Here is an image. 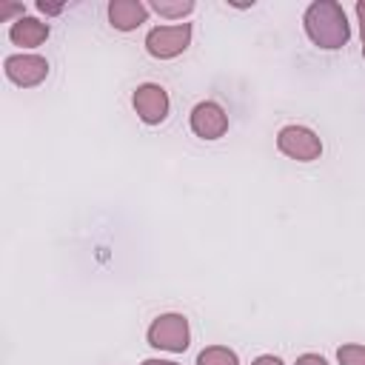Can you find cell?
<instances>
[{
  "label": "cell",
  "instance_id": "obj_1",
  "mask_svg": "<svg viewBox=\"0 0 365 365\" xmlns=\"http://www.w3.org/2000/svg\"><path fill=\"white\" fill-rule=\"evenodd\" d=\"M302 23H305L308 40H311L317 48L336 51V48H342V46L351 40L348 14H345V9H342L339 3H334V0H314V3L305 9Z\"/></svg>",
  "mask_w": 365,
  "mask_h": 365
},
{
  "label": "cell",
  "instance_id": "obj_2",
  "mask_svg": "<svg viewBox=\"0 0 365 365\" xmlns=\"http://www.w3.org/2000/svg\"><path fill=\"white\" fill-rule=\"evenodd\" d=\"M145 339L151 348L157 351H168V354H182L191 345V325L182 314H160L148 331Z\"/></svg>",
  "mask_w": 365,
  "mask_h": 365
},
{
  "label": "cell",
  "instance_id": "obj_3",
  "mask_svg": "<svg viewBox=\"0 0 365 365\" xmlns=\"http://www.w3.org/2000/svg\"><path fill=\"white\" fill-rule=\"evenodd\" d=\"M191 23H171V26H154L148 34H145V51L157 60H171V57H180L188 43H191Z\"/></svg>",
  "mask_w": 365,
  "mask_h": 365
},
{
  "label": "cell",
  "instance_id": "obj_4",
  "mask_svg": "<svg viewBox=\"0 0 365 365\" xmlns=\"http://www.w3.org/2000/svg\"><path fill=\"white\" fill-rule=\"evenodd\" d=\"M277 148L297 160V163H311V160H319L322 154V140L317 137V131H311L308 125H282L279 134H277Z\"/></svg>",
  "mask_w": 365,
  "mask_h": 365
},
{
  "label": "cell",
  "instance_id": "obj_5",
  "mask_svg": "<svg viewBox=\"0 0 365 365\" xmlns=\"http://www.w3.org/2000/svg\"><path fill=\"white\" fill-rule=\"evenodd\" d=\"M6 77L20 88H34L48 77V60L40 54H9L3 60Z\"/></svg>",
  "mask_w": 365,
  "mask_h": 365
},
{
  "label": "cell",
  "instance_id": "obj_6",
  "mask_svg": "<svg viewBox=\"0 0 365 365\" xmlns=\"http://www.w3.org/2000/svg\"><path fill=\"white\" fill-rule=\"evenodd\" d=\"M131 103H134L137 117H140L145 125H160V123L168 117V108H171L168 91H165L160 83H143V86H137Z\"/></svg>",
  "mask_w": 365,
  "mask_h": 365
},
{
  "label": "cell",
  "instance_id": "obj_7",
  "mask_svg": "<svg viewBox=\"0 0 365 365\" xmlns=\"http://www.w3.org/2000/svg\"><path fill=\"white\" fill-rule=\"evenodd\" d=\"M188 123H191V131L197 137H202V140H220L228 131V114L214 100L197 103L191 108V114H188Z\"/></svg>",
  "mask_w": 365,
  "mask_h": 365
},
{
  "label": "cell",
  "instance_id": "obj_8",
  "mask_svg": "<svg viewBox=\"0 0 365 365\" xmlns=\"http://www.w3.org/2000/svg\"><path fill=\"white\" fill-rule=\"evenodd\" d=\"M148 20V6L143 0H111L108 3V23L117 31H134Z\"/></svg>",
  "mask_w": 365,
  "mask_h": 365
},
{
  "label": "cell",
  "instance_id": "obj_9",
  "mask_svg": "<svg viewBox=\"0 0 365 365\" xmlns=\"http://www.w3.org/2000/svg\"><path fill=\"white\" fill-rule=\"evenodd\" d=\"M48 31H51L48 23L26 14V17H20V20H14L9 26V40L14 46H20V48H37V46H43L48 40Z\"/></svg>",
  "mask_w": 365,
  "mask_h": 365
},
{
  "label": "cell",
  "instance_id": "obj_10",
  "mask_svg": "<svg viewBox=\"0 0 365 365\" xmlns=\"http://www.w3.org/2000/svg\"><path fill=\"white\" fill-rule=\"evenodd\" d=\"M148 9L165 20H182L185 14L194 11V0H154Z\"/></svg>",
  "mask_w": 365,
  "mask_h": 365
},
{
  "label": "cell",
  "instance_id": "obj_11",
  "mask_svg": "<svg viewBox=\"0 0 365 365\" xmlns=\"http://www.w3.org/2000/svg\"><path fill=\"white\" fill-rule=\"evenodd\" d=\"M197 365H240V356L225 345H208L197 354Z\"/></svg>",
  "mask_w": 365,
  "mask_h": 365
},
{
  "label": "cell",
  "instance_id": "obj_12",
  "mask_svg": "<svg viewBox=\"0 0 365 365\" xmlns=\"http://www.w3.org/2000/svg\"><path fill=\"white\" fill-rule=\"evenodd\" d=\"M336 362L339 365H365V345L348 342L336 348Z\"/></svg>",
  "mask_w": 365,
  "mask_h": 365
},
{
  "label": "cell",
  "instance_id": "obj_13",
  "mask_svg": "<svg viewBox=\"0 0 365 365\" xmlns=\"http://www.w3.org/2000/svg\"><path fill=\"white\" fill-rule=\"evenodd\" d=\"M20 20V17H26V9H23V3H11V0H0V20Z\"/></svg>",
  "mask_w": 365,
  "mask_h": 365
},
{
  "label": "cell",
  "instance_id": "obj_14",
  "mask_svg": "<svg viewBox=\"0 0 365 365\" xmlns=\"http://www.w3.org/2000/svg\"><path fill=\"white\" fill-rule=\"evenodd\" d=\"M354 11H356V23H359V40H362V57H365V0H359V3L354 6Z\"/></svg>",
  "mask_w": 365,
  "mask_h": 365
},
{
  "label": "cell",
  "instance_id": "obj_15",
  "mask_svg": "<svg viewBox=\"0 0 365 365\" xmlns=\"http://www.w3.org/2000/svg\"><path fill=\"white\" fill-rule=\"evenodd\" d=\"M297 365H328V362L319 354H302V356H297Z\"/></svg>",
  "mask_w": 365,
  "mask_h": 365
},
{
  "label": "cell",
  "instance_id": "obj_16",
  "mask_svg": "<svg viewBox=\"0 0 365 365\" xmlns=\"http://www.w3.org/2000/svg\"><path fill=\"white\" fill-rule=\"evenodd\" d=\"M37 11H43V14H60L63 11V3H46V0H40L37 3Z\"/></svg>",
  "mask_w": 365,
  "mask_h": 365
},
{
  "label": "cell",
  "instance_id": "obj_17",
  "mask_svg": "<svg viewBox=\"0 0 365 365\" xmlns=\"http://www.w3.org/2000/svg\"><path fill=\"white\" fill-rule=\"evenodd\" d=\"M251 365H285V362H282L279 356H274V354H259Z\"/></svg>",
  "mask_w": 365,
  "mask_h": 365
},
{
  "label": "cell",
  "instance_id": "obj_18",
  "mask_svg": "<svg viewBox=\"0 0 365 365\" xmlns=\"http://www.w3.org/2000/svg\"><path fill=\"white\" fill-rule=\"evenodd\" d=\"M143 365H177V362H171V359H145Z\"/></svg>",
  "mask_w": 365,
  "mask_h": 365
}]
</instances>
